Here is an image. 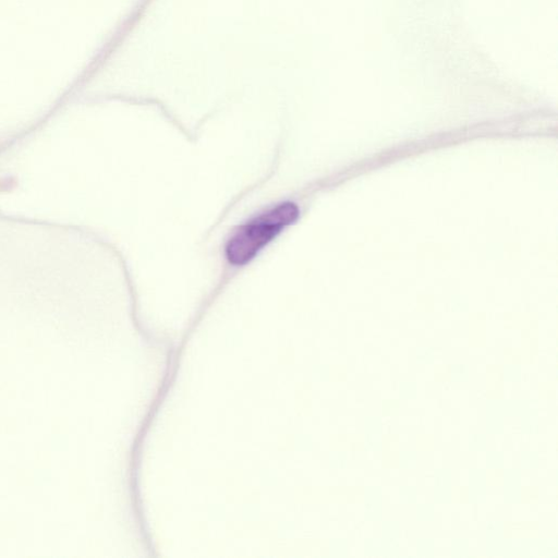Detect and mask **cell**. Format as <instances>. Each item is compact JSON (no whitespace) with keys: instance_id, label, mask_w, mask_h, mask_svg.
I'll list each match as a JSON object with an SVG mask.
<instances>
[{"instance_id":"1","label":"cell","mask_w":558,"mask_h":558,"mask_svg":"<svg viewBox=\"0 0 558 558\" xmlns=\"http://www.w3.org/2000/svg\"><path fill=\"white\" fill-rule=\"evenodd\" d=\"M299 209L293 203H281L240 226L226 245V256L235 266L250 262L284 228L293 223Z\"/></svg>"}]
</instances>
